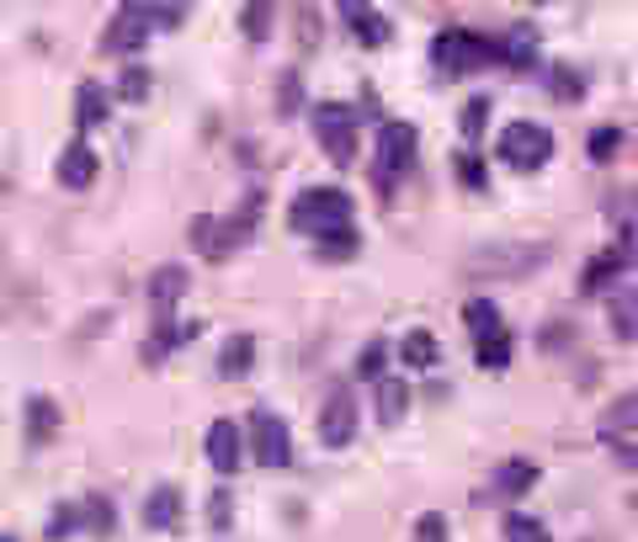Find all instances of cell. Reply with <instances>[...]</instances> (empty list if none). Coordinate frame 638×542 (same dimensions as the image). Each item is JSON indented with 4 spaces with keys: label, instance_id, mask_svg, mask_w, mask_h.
<instances>
[{
    "label": "cell",
    "instance_id": "1",
    "mask_svg": "<svg viewBox=\"0 0 638 542\" xmlns=\"http://www.w3.org/2000/svg\"><path fill=\"white\" fill-rule=\"evenodd\" d=\"M256 208H261V192H250V202H246V213H240V219H208V213H197L192 229H187V240H192L208 261H229L235 250L246 245L250 223H256Z\"/></svg>",
    "mask_w": 638,
    "mask_h": 542
},
{
    "label": "cell",
    "instance_id": "2",
    "mask_svg": "<svg viewBox=\"0 0 638 542\" xmlns=\"http://www.w3.org/2000/svg\"><path fill=\"white\" fill-rule=\"evenodd\" d=\"M431 59H437L442 74H473V70H485L490 59H500V53H495L490 38H479V32H468V27H442V32L431 38Z\"/></svg>",
    "mask_w": 638,
    "mask_h": 542
},
{
    "label": "cell",
    "instance_id": "3",
    "mask_svg": "<svg viewBox=\"0 0 638 542\" xmlns=\"http://www.w3.org/2000/svg\"><path fill=\"white\" fill-rule=\"evenodd\" d=\"M293 229L303 234H330V229H346L351 223V198H346L341 187H309V192H298L293 198Z\"/></svg>",
    "mask_w": 638,
    "mask_h": 542
},
{
    "label": "cell",
    "instance_id": "4",
    "mask_svg": "<svg viewBox=\"0 0 638 542\" xmlns=\"http://www.w3.org/2000/svg\"><path fill=\"white\" fill-rule=\"evenodd\" d=\"M315 139H319V149L330 154V165H351L357 160V112L346 107V101H319L315 112Z\"/></svg>",
    "mask_w": 638,
    "mask_h": 542
},
{
    "label": "cell",
    "instance_id": "5",
    "mask_svg": "<svg viewBox=\"0 0 638 542\" xmlns=\"http://www.w3.org/2000/svg\"><path fill=\"white\" fill-rule=\"evenodd\" d=\"M495 154H500L511 171H542L548 154H554V133H548L542 123H506L500 128Z\"/></svg>",
    "mask_w": 638,
    "mask_h": 542
},
{
    "label": "cell",
    "instance_id": "6",
    "mask_svg": "<svg viewBox=\"0 0 638 542\" xmlns=\"http://www.w3.org/2000/svg\"><path fill=\"white\" fill-rule=\"evenodd\" d=\"M250 452L261 469H288L293 463V436H288V420H277L271 410L250 415Z\"/></svg>",
    "mask_w": 638,
    "mask_h": 542
},
{
    "label": "cell",
    "instance_id": "7",
    "mask_svg": "<svg viewBox=\"0 0 638 542\" xmlns=\"http://www.w3.org/2000/svg\"><path fill=\"white\" fill-rule=\"evenodd\" d=\"M416 128L410 123H383L378 128V165H372V171H378V187H383V192H389L393 187V175L399 171H410V160H416Z\"/></svg>",
    "mask_w": 638,
    "mask_h": 542
},
{
    "label": "cell",
    "instance_id": "8",
    "mask_svg": "<svg viewBox=\"0 0 638 542\" xmlns=\"http://www.w3.org/2000/svg\"><path fill=\"white\" fill-rule=\"evenodd\" d=\"M351 436H357V404H351L346 389H336V394L325 399V410H319V442H325V446H346Z\"/></svg>",
    "mask_w": 638,
    "mask_h": 542
},
{
    "label": "cell",
    "instance_id": "9",
    "mask_svg": "<svg viewBox=\"0 0 638 542\" xmlns=\"http://www.w3.org/2000/svg\"><path fill=\"white\" fill-rule=\"evenodd\" d=\"M149 38V17L144 6H118V17L107 22V38H101V49L107 53H133L139 43Z\"/></svg>",
    "mask_w": 638,
    "mask_h": 542
},
{
    "label": "cell",
    "instance_id": "10",
    "mask_svg": "<svg viewBox=\"0 0 638 542\" xmlns=\"http://www.w3.org/2000/svg\"><path fill=\"white\" fill-rule=\"evenodd\" d=\"M240 458H246L240 425H235V420H213V425H208V463L219 473H235L240 469Z\"/></svg>",
    "mask_w": 638,
    "mask_h": 542
},
{
    "label": "cell",
    "instance_id": "11",
    "mask_svg": "<svg viewBox=\"0 0 638 542\" xmlns=\"http://www.w3.org/2000/svg\"><path fill=\"white\" fill-rule=\"evenodd\" d=\"M538 261H548V245H490V250H479L468 267L479 271V267H490V271H527V267H538Z\"/></svg>",
    "mask_w": 638,
    "mask_h": 542
},
{
    "label": "cell",
    "instance_id": "12",
    "mask_svg": "<svg viewBox=\"0 0 638 542\" xmlns=\"http://www.w3.org/2000/svg\"><path fill=\"white\" fill-rule=\"evenodd\" d=\"M59 181H64L70 192H86V187L97 181V149L86 144V139L64 144V154H59Z\"/></svg>",
    "mask_w": 638,
    "mask_h": 542
},
{
    "label": "cell",
    "instance_id": "13",
    "mask_svg": "<svg viewBox=\"0 0 638 542\" xmlns=\"http://www.w3.org/2000/svg\"><path fill=\"white\" fill-rule=\"evenodd\" d=\"M187 282H192V277H187V267H154L149 271V309H154V314H171L176 309V298L187 293Z\"/></svg>",
    "mask_w": 638,
    "mask_h": 542
},
{
    "label": "cell",
    "instance_id": "14",
    "mask_svg": "<svg viewBox=\"0 0 638 542\" xmlns=\"http://www.w3.org/2000/svg\"><path fill=\"white\" fill-rule=\"evenodd\" d=\"M341 17L351 22V32H357V43H362V49H383V43H389V17H378L372 6H357V0H346Z\"/></svg>",
    "mask_w": 638,
    "mask_h": 542
},
{
    "label": "cell",
    "instance_id": "15",
    "mask_svg": "<svg viewBox=\"0 0 638 542\" xmlns=\"http://www.w3.org/2000/svg\"><path fill=\"white\" fill-rule=\"evenodd\" d=\"M495 53H500L511 70H532V64H538V32H532L527 22H516L511 32L495 43Z\"/></svg>",
    "mask_w": 638,
    "mask_h": 542
},
{
    "label": "cell",
    "instance_id": "16",
    "mask_svg": "<svg viewBox=\"0 0 638 542\" xmlns=\"http://www.w3.org/2000/svg\"><path fill=\"white\" fill-rule=\"evenodd\" d=\"M495 494L500 500H516V494H527L532 484H538V463H527V458H506L500 469H495Z\"/></svg>",
    "mask_w": 638,
    "mask_h": 542
},
{
    "label": "cell",
    "instance_id": "17",
    "mask_svg": "<svg viewBox=\"0 0 638 542\" xmlns=\"http://www.w3.org/2000/svg\"><path fill=\"white\" fill-rule=\"evenodd\" d=\"M176 521H181V490H171V484L149 490V500H144V526H154V532H176Z\"/></svg>",
    "mask_w": 638,
    "mask_h": 542
},
{
    "label": "cell",
    "instance_id": "18",
    "mask_svg": "<svg viewBox=\"0 0 638 542\" xmlns=\"http://www.w3.org/2000/svg\"><path fill=\"white\" fill-rule=\"evenodd\" d=\"M607 324L617 341H638V288H617L607 303Z\"/></svg>",
    "mask_w": 638,
    "mask_h": 542
},
{
    "label": "cell",
    "instance_id": "19",
    "mask_svg": "<svg viewBox=\"0 0 638 542\" xmlns=\"http://www.w3.org/2000/svg\"><path fill=\"white\" fill-rule=\"evenodd\" d=\"M59 404H53L49 394H38V399H27V442L32 446H43L53 436V431H59Z\"/></svg>",
    "mask_w": 638,
    "mask_h": 542
},
{
    "label": "cell",
    "instance_id": "20",
    "mask_svg": "<svg viewBox=\"0 0 638 542\" xmlns=\"http://www.w3.org/2000/svg\"><path fill=\"white\" fill-rule=\"evenodd\" d=\"M622 431H638V389L634 394H617L601 415V442H617Z\"/></svg>",
    "mask_w": 638,
    "mask_h": 542
},
{
    "label": "cell",
    "instance_id": "21",
    "mask_svg": "<svg viewBox=\"0 0 638 542\" xmlns=\"http://www.w3.org/2000/svg\"><path fill=\"white\" fill-rule=\"evenodd\" d=\"M410 410V383L405 378H378V420L383 425H399Z\"/></svg>",
    "mask_w": 638,
    "mask_h": 542
},
{
    "label": "cell",
    "instance_id": "22",
    "mask_svg": "<svg viewBox=\"0 0 638 542\" xmlns=\"http://www.w3.org/2000/svg\"><path fill=\"white\" fill-rule=\"evenodd\" d=\"M399 362L426 372V368H437V362H442V345H437V335H426V330H410V335L399 341Z\"/></svg>",
    "mask_w": 638,
    "mask_h": 542
},
{
    "label": "cell",
    "instance_id": "23",
    "mask_svg": "<svg viewBox=\"0 0 638 542\" xmlns=\"http://www.w3.org/2000/svg\"><path fill=\"white\" fill-rule=\"evenodd\" d=\"M74 123L80 128L107 123V91H101L97 80H80V91H74Z\"/></svg>",
    "mask_w": 638,
    "mask_h": 542
},
{
    "label": "cell",
    "instance_id": "24",
    "mask_svg": "<svg viewBox=\"0 0 638 542\" xmlns=\"http://www.w3.org/2000/svg\"><path fill=\"white\" fill-rule=\"evenodd\" d=\"M250 362H256V341L250 335H229L219 351V378H246Z\"/></svg>",
    "mask_w": 638,
    "mask_h": 542
},
{
    "label": "cell",
    "instance_id": "25",
    "mask_svg": "<svg viewBox=\"0 0 638 542\" xmlns=\"http://www.w3.org/2000/svg\"><path fill=\"white\" fill-rule=\"evenodd\" d=\"M628 261H634L628 250H622V255H617V250H612V255H596V261L586 267V277H580V288H586V293H601L612 277H622V271H628Z\"/></svg>",
    "mask_w": 638,
    "mask_h": 542
},
{
    "label": "cell",
    "instance_id": "26",
    "mask_svg": "<svg viewBox=\"0 0 638 542\" xmlns=\"http://www.w3.org/2000/svg\"><path fill=\"white\" fill-rule=\"evenodd\" d=\"M319 240V255H325V261H351V255H357V250H362V240H357V229H351V223H346V229H330V234H315Z\"/></svg>",
    "mask_w": 638,
    "mask_h": 542
},
{
    "label": "cell",
    "instance_id": "27",
    "mask_svg": "<svg viewBox=\"0 0 638 542\" xmlns=\"http://www.w3.org/2000/svg\"><path fill=\"white\" fill-rule=\"evenodd\" d=\"M463 324L485 341V335H500V309H495L490 298H468L463 303Z\"/></svg>",
    "mask_w": 638,
    "mask_h": 542
},
{
    "label": "cell",
    "instance_id": "28",
    "mask_svg": "<svg viewBox=\"0 0 638 542\" xmlns=\"http://www.w3.org/2000/svg\"><path fill=\"white\" fill-rule=\"evenodd\" d=\"M479 368H485V372H506V368H511V335H506V330L479 341Z\"/></svg>",
    "mask_w": 638,
    "mask_h": 542
},
{
    "label": "cell",
    "instance_id": "29",
    "mask_svg": "<svg viewBox=\"0 0 638 542\" xmlns=\"http://www.w3.org/2000/svg\"><path fill=\"white\" fill-rule=\"evenodd\" d=\"M112 521H118V511H112L107 494H91V500L80 505V526H86V532H112Z\"/></svg>",
    "mask_w": 638,
    "mask_h": 542
},
{
    "label": "cell",
    "instance_id": "30",
    "mask_svg": "<svg viewBox=\"0 0 638 542\" xmlns=\"http://www.w3.org/2000/svg\"><path fill=\"white\" fill-rule=\"evenodd\" d=\"M548 86H554V97L559 101L586 97V74L575 70V64H554V70H548Z\"/></svg>",
    "mask_w": 638,
    "mask_h": 542
},
{
    "label": "cell",
    "instance_id": "31",
    "mask_svg": "<svg viewBox=\"0 0 638 542\" xmlns=\"http://www.w3.org/2000/svg\"><path fill=\"white\" fill-rule=\"evenodd\" d=\"M303 107V86H298V70H282L277 74V118H293Z\"/></svg>",
    "mask_w": 638,
    "mask_h": 542
},
{
    "label": "cell",
    "instance_id": "32",
    "mask_svg": "<svg viewBox=\"0 0 638 542\" xmlns=\"http://www.w3.org/2000/svg\"><path fill=\"white\" fill-rule=\"evenodd\" d=\"M506 542H554V538H548V526H542L538 516H521V511H516V516H506Z\"/></svg>",
    "mask_w": 638,
    "mask_h": 542
},
{
    "label": "cell",
    "instance_id": "33",
    "mask_svg": "<svg viewBox=\"0 0 638 542\" xmlns=\"http://www.w3.org/2000/svg\"><path fill=\"white\" fill-rule=\"evenodd\" d=\"M383 362H389V341H368V351L357 357V378L378 383V378H383Z\"/></svg>",
    "mask_w": 638,
    "mask_h": 542
},
{
    "label": "cell",
    "instance_id": "34",
    "mask_svg": "<svg viewBox=\"0 0 638 542\" xmlns=\"http://www.w3.org/2000/svg\"><path fill=\"white\" fill-rule=\"evenodd\" d=\"M271 17H277V11H271V6H261V0H256V6H246V11H240V27H246V38H256V43H261V38L271 32Z\"/></svg>",
    "mask_w": 638,
    "mask_h": 542
},
{
    "label": "cell",
    "instance_id": "35",
    "mask_svg": "<svg viewBox=\"0 0 638 542\" xmlns=\"http://www.w3.org/2000/svg\"><path fill=\"white\" fill-rule=\"evenodd\" d=\"M118 97H123V101H144V97H149V70L128 64L123 80H118Z\"/></svg>",
    "mask_w": 638,
    "mask_h": 542
},
{
    "label": "cell",
    "instance_id": "36",
    "mask_svg": "<svg viewBox=\"0 0 638 542\" xmlns=\"http://www.w3.org/2000/svg\"><path fill=\"white\" fill-rule=\"evenodd\" d=\"M617 144H622V133H617V128H596V133H590V160H596V165H607V160L617 154Z\"/></svg>",
    "mask_w": 638,
    "mask_h": 542
},
{
    "label": "cell",
    "instance_id": "37",
    "mask_svg": "<svg viewBox=\"0 0 638 542\" xmlns=\"http://www.w3.org/2000/svg\"><path fill=\"white\" fill-rule=\"evenodd\" d=\"M485 118H490V97H473L463 107V139H479V133H485Z\"/></svg>",
    "mask_w": 638,
    "mask_h": 542
},
{
    "label": "cell",
    "instance_id": "38",
    "mask_svg": "<svg viewBox=\"0 0 638 542\" xmlns=\"http://www.w3.org/2000/svg\"><path fill=\"white\" fill-rule=\"evenodd\" d=\"M416 542H447V516L442 511H426L416 521Z\"/></svg>",
    "mask_w": 638,
    "mask_h": 542
},
{
    "label": "cell",
    "instance_id": "39",
    "mask_svg": "<svg viewBox=\"0 0 638 542\" xmlns=\"http://www.w3.org/2000/svg\"><path fill=\"white\" fill-rule=\"evenodd\" d=\"M70 532H80V511L74 505H64V511H53V521H49V538L53 542H64Z\"/></svg>",
    "mask_w": 638,
    "mask_h": 542
},
{
    "label": "cell",
    "instance_id": "40",
    "mask_svg": "<svg viewBox=\"0 0 638 542\" xmlns=\"http://www.w3.org/2000/svg\"><path fill=\"white\" fill-rule=\"evenodd\" d=\"M149 27H181L187 22V6H144Z\"/></svg>",
    "mask_w": 638,
    "mask_h": 542
},
{
    "label": "cell",
    "instance_id": "41",
    "mask_svg": "<svg viewBox=\"0 0 638 542\" xmlns=\"http://www.w3.org/2000/svg\"><path fill=\"white\" fill-rule=\"evenodd\" d=\"M208 521H213V526H229V490H213V500H208Z\"/></svg>",
    "mask_w": 638,
    "mask_h": 542
},
{
    "label": "cell",
    "instance_id": "42",
    "mask_svg": "<svg viewBox=\"0 0 638 542\" xmlns=\"http://www.w3.org/2000/svg\"><path fill=\"white\" fill-rule=\"evenodd\" d=\"M458 171H463L468 187H485V171H479V160H473V154H463V165H458Z\"/></svg>",
    "mask_w": 638,
    "mask_h": 542
},
{
    "label": "cell",
    "instance_id": "43",
    "mask_svg": "<svg viewBox=\"0 0 638 542\" xmlns=\"http://www.w3.org/2000/svg\"><path fill=\"white\" fill-rule=\"evenodd\" d=\"M617 458H622L628 469H638V446H617Z\"/></svg>",
    "mask_w": 638,
    "mask_h": 542
},
{
    "label": "cell",
    "instance_id": "44",
    "mask_svg": "<svg viewBox=\"0 0 638 542\" xmlns=\"http://www.w3.org/2000/svg\"><path fill=\"white\" fill-rule=\"evenodd\" d=\"M0 542H11V538H0Z\"/></svg>",
    "mask_w": 638,
    "mask_h": 542
}]
</instances>
